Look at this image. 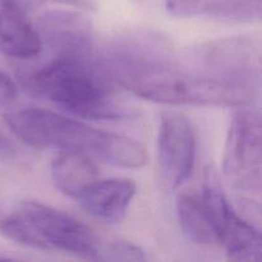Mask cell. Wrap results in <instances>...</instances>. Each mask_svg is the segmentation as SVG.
Here are the masks:
<instances>
[{
	"label": "cell",
	"instance_id": "cell-1",
	"mask_svg": "<svg viewBox=\"0 0 262 262\" xmlns=\"http://www.w3.org/2000/svg\"><path fill=\"white\" fill-rule=\"evenodd\" d=\"M31 95L53 102L77 118L91 120H124L136 115L118 99L113 83L91 58H46L19 73Z\"/></svg>",
	"mask_w": 262,
	"mask_h": 262
},
{
	"label": "cell",
	"instance_id": "cell-7",
	"mask_svg": "<svg viewBox=\"0 0 262 262\" xmlns=\"http://www.w3.org/2000/svg\"><path fill=\"white\" fill-rule=\"evenodd\" d=\"M196 158V135L188 117L169 110L160 118L158 135V166L163 186L179 188L191 177Z\"/></svg>",
	"mask_w": 262,
	"mask_h": 262
},
{
	"label": "cell",
	"instance_id": "cell-12",
	"mask_svg": "<svg viewBox=\"0 0 262 262\" xmlns=\"http://www.w3.org/2000/svg\"><path fill=\"white\" fill-rule=\"evenodd\" d=\"M50 173L55 188L74 200L100 178L94 159L73 151H59L51 161Z\"/></svg>",
	"mask_w": 262,
	"mask_h": 262
},
{
	"label": "cell",
	"instance_id": "cell-6",
	"mask_svg": "<svg viewBox=\"0 0 262 262\" xmlns=\"http://www.w3.org/2000/svg\"><path fill=\"white\" fill-rule=\"evenodd\" d=\"M261 170V115L246 105L235 113L228 129L223 176L237 191L260 194Z\"/></svg>",
	"mask_w": 262,
	"mask_h": 262
},
{
	"label": "cell",
	"instance_id": "cell-8",
	"mask_svg": "<svg viewBox=\"0 0 262 262\" xmlns=\"http://www.w3.org/2000/svg\"><path fill=\"white\" fill-rule=\"evenodd\" d=\"M41 41V53L49 58H91L94 56V30L83 14L73 10L51 9L35 20Z\"/></svg>",
	"mask_w": 262,
	"mask_h": 262
},
{
	"label": "cell",
	"instance_id": "cell-5",
	"mask_svg": "<svg viewBox=\"0 0 262 262\" xmlns=\"http://www.w3.org/2000/svg\"><path fill=\"white\" fill-rule=\"evenodd\" d=\"M188 59V68L200 74L258 92L261 45L250 36H233L202 43Z\"/></svg>",
	"mask_w": 262,
	"mask_h": 262
},
{
	"label": "cell",
	"instance_id": "cell-4",
	"mask_svg": "<svg viewBox=\"0 0 262 262\" xmlns=\"http://www.w3.org/2000/svg\"><path fill=\"white\" fill-rule=\"evenodd\" d=\"M0 232L13 242L41 251H63L96 260L100 239L86 224L38 201H23L0 220Z\"/></svg>",
	"mask_w": 262,
	"mask_h": 262
},
{
	"label": "cell",
	"instance_id": "cell-2",
	"mask_svg": "<svg viewBox=\"0 0 262 262\" xmlns=\"http://www.w3.org/2000/svg\"><path fill=\"white\" fill-rule=\"evenodd\" d=\"M4 122L15 137L31 147L81 152L94 160L127 169L143 168L147 163V151L142 143L50 110H12L4 114Z\"/></svg>",
	"mask_w": 262,
	"mask_h": 262
},
{
	"label": "cell",
	"instance_id": "cell-10",
	"mask_svg": "<svg viewBox=\"0 0 262 262\" xmlns=\"http://www.w3.org/2000/svg\"><path fill=\"white\" fill-rule=\"evenodd\" d=\"M0 54L14 60H33L41 54L35 23L10 0H0Z\"/></svg>",
	"mask_w": 262,
	"mask_h": 262
},
{
	"label": "cell",
	"instance_id": "cell-9",
	"mask_svg": "<svg viewBox=\"0 0 262 262\" xmlns=\"http://www.w3.org/2000/svg\"><path fill=\"white\" fill-rule=\"evenodd\" d=\"M136 192L137 186L132 179L99 178L76 201L95 219L118 224L127 215Z\"/></svg>",
	"mask_w": 262,
	"mask_h": 262
},
{
	"label": "cell",
	"instance_id": "cell-17",
	"mask_svg": "<svg viewBox=\"0 0 262 262\" xmlns=\"http://www.w3.org/2000/svg\"><path fill=\"white\" fill-rule=\"evenodd\" d=\"M18 97V87L15 82L0 69V109L9 107Z\"/></svg>",
	"mask_w": 262,
	"mask_h": 262
},
{
	"label": "cell",
	"instance_id": "cell-11",
	"mask_svg": "<svg viewBox=\"0 0 262 262\" xmlns=\"http://www.w3.org/2000/svg\"><path fill=\"white\" fill-rule=\"evenodd\" d=\"M169 14L179 18L207 17L225 22L261 19V0H165Z\"/></svg>",
	"mask_w": 262,
	"mask_h": 262
},
{
	"label": "cell",
	"instance_id": "cell-18",
	"mask_svg": "<svg viewBox=\"0 0 262 262\" xmlns=\"http://www.w3.org/2000/svg\"><path fill=\"white\" fill-rule=\"evenodd\" d=\"M8 150V143L5 142L4 138L0 137V152H5Z\"/></svg>",
	"mask_w": 262,
	"mask_h": 262
},
{
	"label": "cell",
	"instance_id": "cell-3",
	"mask_svg": "<svg viewBox=\"0 0 262 262\" xmlns=\"http://www.w3.org/2000/svg\"><path fill=\"white\" fill-rule=\"evenodd\" d=\"M136 96L165 105L241 107L250 105L257 92L181 68L174 60L132 72L117 82Z\"/></svg>",
	"mask_w": 262,
	"mask_h": 262
},
{
	"label": "cell",
	"instance_id": "cell-14",
	"mask_svg": "<svg viewBox=\"0 0 262 262\" xmlns=\"http://www.w3.org/2000/svg\"><path fill=\"white\" fill-rule=\"evenodd\" d=\"M177 215L183 234L197 245L217 243L212 223L210 220L201 196L183 192L177 199Z\"/></svg>",
	"mask_w": 262,
	"mask_h": 262
},
{
	"label": "cell",
	"instance_id": "cell-13",
	"mask_svg": "<svg viewBox=\"0 0 262 262\" xmlns=\"http://www.w3.org/2000/svg\"><path fill=\"white\" fill-rule=\"evenodd\" d=\"M219 245L234 261H258L262 245L260 228L235 210L220 233Z\"/></svg>",
	"mask_w": 262,
	"mask_h": 262
},
{
	"label": "cell",
	"instance_id": "cell-16",
	"mask_svg": "<svg viewBox=\"0 0 262 262\" xmlns=\"http://www.w3.org/2000/svg\"><path fill=\"white\" fill-rule=\"evenodd\" d=\"M10 2L27 14L45 5H66V7H73L83 10H95L97 7L96 0H10Z\"/></svg>",
	"mask_w": 262,
	"mask_h": 262
},
{
	"label": "cell",
	"instance_id": "cell-15",
	"mask_svg": "<svg viewBox=\"0 0 262 262\" xmlns=\"http://www.w3.org/2000/svg\"><path fill=\"white\" fill-rule=\"evenodd\" d=\"M96 260L99 261H146L147 255L140 246L127 241L100 242Z\"/></svg>",
	"mask_w": 262,
	"mask_h": 262
}]
</instances>
